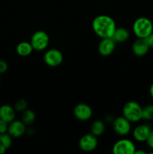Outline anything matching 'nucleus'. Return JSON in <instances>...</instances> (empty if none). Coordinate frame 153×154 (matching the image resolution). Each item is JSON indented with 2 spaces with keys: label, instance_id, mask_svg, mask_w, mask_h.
I'll return each mask as SVG.
<instances>
[{
  "label": "nucleus",
  "instance_id": "nucleus-1",
  "mask_svg": "<svg viewBox=\"0 0 153 154\" xmlns=\"http://www.w3.org/2000/svg\"><path fill=\"white\" fill-rule=\"evenodd\" d=\"M92 27L94 32L100 38H111L116 29L115 20L108 15H98L92 20Z\"/></svg>",
  "mask_w": 153,
  "mask_h": 154
},
{
  "label": "nucleus",
  "instance_id": "nucleus-2",
  "mask_svg": "<svg viewBox=\"0 0 153 154\" xmlns=\"http://www.w3.org/2000/svg\"><path fill=\"white\" fill-rule=\"evenodd\" d=\"M132 30L136 38H146L153 32V23L148 17H140L134 20Z\"/></svg>",
  "mask_w": 153,
  "mask_h": 154
},
{
  "label": "nucleus",
  "instance_id": "nucleus-3",
  "mask_svg": "<svg viewBox=\"0 0 153 154\" xmlns=\"http://www.w3.org/2000/svg\"><path fill=\"white\" fill-rule=\"evenodd\" d=\"M142 108L138 102L130 101L124 104L122 114L130 123H137L142 120Z\"/></svg>",
  "mask_w": 153,
  "mask_h": 154
},
{
  "label": "nucleus",
  "instance_id": "nucleus-4",
  "mask_svg": "<svg viewBox=\"0 0 153 154\" xmlns=\"http://www.w3.org/2000/svg\"><path fill=\"white\" fill-rule=\"evenodd\" d=\"M50 42V38L47 33L43 30H38L33 33L30 43L33 49L37 51H44L47 48Z\"/></svg>",
  "mask_w": 153,
  "mask_h": 154
},
{
  "label": "nucleus",
  "instance_id": "nucleus-5",
  "mask_svg": "<svg viewBox=\"0 0 153 154\" xmlns=\"http://www.w3.org/2000/svg\"><path fill=\"white\" fill-rule=\"evenodd\" d=\"M136 150V146L133 141L127 138L118 140L112 147L114 154H134Z\"/></svg>",
  "mask_w": 153,
  "mask_h": 154
},
{
  "label": "nucleus",
  "instance_id": "nucleus-6",
  "mask_svg": "<svg viewBox=\"0 0 153 154\" xmlns=\"http://www.w3.org/2000/svg\"><path fill=\"white\" fill-rule=\"evenodd\" d=\"M130 123H131L124 116H120L114 118L113 121L112 122V129L117 135L124 136L128 135L131 130Z\"/></svg>",
  "mask_w": 153,
  "mask_h": 154
},
{
  "label": "nucleus",
  "instance_id": "nucleus-7",
  "mask_svg": "<svg viewBox=\"0 0 153 154\" xmlns=\"http://www.w3.org/2000/svg\"><path fill=\"white\" fill-rule=\"evenodd\" d=\"M63 54L58 49H50L44 55V61L50 67H56L63 62Z\"/></svg>",
  "mask_w": 153,
  "mask_h": 154
},
{
  "label": "nucleus",
  "instance_id": "nucleus-8",
  "mask_svg": "<svg viewBox=\"0 0 153 154\" xmlns=\"http://www.w3.org/2000/svg\"><path fill=\"white\" fill-rule=\"evenodd\" d=\"M97 137L93 134H86L82 135L79 141V147L84 152H92L97 148Z\"/></svg>",
  "mask_w": 153,
  "mask_h": 154
},
{
  "label": "nucleus",
  "instance_id": "nucleus-9",
  "mask_svg": "<svg viewBox=\"0 0 153 154\" xmlns=\"http://www.w3.org/2000/svg\"><path fill=\"white\" fill-rule=\"evenodd\" d=\"M74 115L75 118L80 121H87L92 116V110L91 107L85 103H80L74 108Z\"/></svg>",
  "mask_w": 153,
  "mask_h": 154
},
{
  "label": "nucleus",
  "instance_id": "nucleus-10",
  "mask_svg": "<svg viewBox=\"0 0 153 154\" xmlns=\"http://www.w3.org/2000/svg\"><path fill=\"white\" fill-rule=\"evenodd\" d=\"M26 125L22 120H14L8 123V133L12 138H20L26 133Z\"/></svg>",
  "mask_w": 153,
  "mask_h": 154
},
{
  "label": "nucleus",
  "instance_id": "nucleus-11",
  "mask_svg": "<svg viewBox=\"0 0 153 154\" xmlns=\"http://www.w3.org/2000/svg\"><path fill=\"white\" fill-rule=\"evenodd\" d=\"M116 48V42L111 38H101L99 42L98 51L103 57H108L113 53Z\"/></svg>",
  "mask_w": 153,
  "mask_h": 154
},
{
  "label": "nucleus",
  "instance_id": "nucleus-12",
  "mask_svg": "<svg viewBox=\"0 0 153 154\" xmlns=\"http://www.w3.org/2000/svg\"><path fill=\"white\" fill-rule=\"evenodd\" d=\"M151 132V126L147 124H141L138 125L134 129L133 132H132V135H133L134 138L136 141L144 142V141H146Z\"/></svg>",
  "mask_w": 153,
  "mask_h": 154
},
{
  "label": "nucleus",
  "instance_id": "nucleus-13",
  "mask_svg": "<svg viewBox=\"0 0 153 154\" xmlns=\"http://www.w3.org/2000/svg\"><path fill=\"white\" fill-rule=\"evenodd\" d=\"M149 47L145 38H138L132 45V52L136 57H143L149 51Z\"/></svg>",
  "mask_w": 153,
  "mask_h": 154
},
{
  "label": "nucleus",
  "instance_id": "nucleus-14",
  "mask_svg": "<svg viewBox=\"0 0 153 154\" xmlns=\"http://www.w3.org/2000/svg\"><path fill=\"white\" fill-rule=\"evenodd\" d=\"M15 117H16V111L14 107L7 104L0 106V119L9 123L15 120Z\"/></svg>",
  "mask_w": 153,
  "mask_h": 154
},
{
  "label": "nucleus",
  "instance_id": "nucleus-15",
  "mask_svg": "<svg viewBox=\"0 0 153 154\" xmlns=\"http://www.w3.org/2000/svg\"><path fill=\"white\" fill-rule=\"evenodd\" d=\"M129 37H130V32L127 29L124 27H118V28L116 27L111 38L116 44L125 42L126 41L128 40Z\"/></svg>",
  "mask_w": 153,
  "mask_h": 154
},
{
  "label": "nucleus",
  "instance_id": "nucleus-16",
  "mask_svg": "<svg viewBox=\"0 0 153 154\" xmlns=\"http://www.w3.org/2000/svg\"><path fill=\"white\" fill-rule=\"evenodd\" d=\"M34 51L31 43L28 42H20L16 48V52L19 56L22 57H28Z\"/></svg>",
  "mask_w": 153,
  "mask_h": 154
},
{
  "label": "nucleus",
  "instance_id": "nucleus-17",
  "mask_svg": "<svg viewBox=\"0 0 153 154\" xmlns=\"http://www.w3.org/2000/svg\"><path fill=\"white\" fill-rule=\"evenodd\" d=\"M91 133L96 137L103 135L105 131V123L102 120H97L91 125Z\"/></svg>",
  "mask_w": 153,
  "mask_h": 154
},
{
  "label": "nucleus",
  "instance_id": "nucleus-18",
  "mask_svg": "<svg viewBox=\"0 0 153 154\" xmlns=\"http://www.w3.org/2000/svg\"><path fill=\"white\" fill-rule=\"evenodd\" d=\"M35 114L34 111L31 109H26L22 112V117L21 120L26 125V126H31L35 120Z\"/></svg>",
  "mask_w": 153,
  "mask_h": 154
},
{
  "label": "nucleus",
  "instance_id": "nucleus-19",
  "mask_svg": "<svg viewBox=\"0 0 153 154\" xmlns=\"http://www.w3.org/2000/svg\"><path fill=\"white\" fill-rule=\"evenodd\" d=\"M142 120L151 121L153 120V105L149 104L142 108Z\"/></svg>",
  "mask_w": 153,
  "mask_h": 154
},
{
  "label": "nucleus",
  "instance_id": "nucleus-20",
  "mask_svg": "<svg viewBox=\"0 0 153 154\" xmlns=\"http://www.w3.org/2000/svg\"><path fill=\"white\" fill-rule=\"evenodd\" d=\"M12 137L8 132L0 134V146L8 149L11 146Z\"/></svg>",
  "mask_w": 153,
  "mask_h": 154
},
{
  "label": "nucleus",
  "instance_id": "nucleus-21",
  "mask_svg": "<svg viewBox=\"0 0 153 154\" xmlns=\"http://www.w3.org/2000/svg\"><path fill=\"white\" fill-rule=\"evenodd\" d=\"M27 107H28V102H27V101L24 99H20L14 104V108L15 109L16 112L22 113V111L27 109Z\"/></svg>",
  "mask_w": 153,
  "mask_h": 154
},
{
  "label": "nucleus",
  "instance_id": "nucleus-22",
  "mask_svg": "<svg viewBox=\"0 0 153 154\" xmlns=\"http://www.w3.org/2000/svg\"><path fill=\"white\" fill-rule=\"evenodd\" d=\"M8 123L0 119V134L8 132Z\"/></svg>",
  "mask_w": 153,
  "mask_h": 154
},
{
  "label": "nucleus",
  "instance_id": "nucleus-23",
  "mask_svg": "<svg viewBox=\"0 0 153 154\" xmlns=\"http://www.w3.org/2000/svg\"><path fill=\"white\" fill-rule=\"evenodd\" d=\"M8 69V65L7 62L0 60V74H3L7 72Z\"/></svg>",
  "mask_w": 153,
  "mask_h": 154
},
{
  "label": "nucleus",
  "instance_id": "nucleus-24",
  "mask_svg": "<svg viewBox=\"0 0 153 154\" xmlns=\"http://www.w3.org/2000/svg\"><path fill=\"white\" fill-rule=\"evenodd\" d=\"M146 142L148 147H149L150 149H152V150H153V131L152 130V132H150L149 135H148V138L146 139Z\"/></svg>",
  "mask_w": 153,
  "mask_h": 154
},
{
  "label": "nucleus",
  "instance_id": "nucleus-25",
  "mask_svg": "<svg viewBox=\"0 0 153 154\" xmlns=\"http://www.w3.org/2000/svg\"><path fill=\"white\" fill-rule=\"evenodd\" d=\"M146 41L147 44H148L149 48H152L153 49V32L146 38Z\"/></svg>",
  "mask_w": 153,
  "mask_h": 154
},
{
  "label": "nucleus",
  "instance_id": "nucleus-26",
  "mask_svg": "<svg viewBox=\"0 0 153 154\" xmlns=\"http://www.w3.org/2000/svg\"><path fill=\"white\" fill-rule=\"evenodd\" d=\"M105 120H106V121L108 122V123H112L114 120V117H112V115H106Z\"/></svg>",
  "mask_w": 153,
  "mask_h": 154
},
{
  "label": "nucleus",
  "instance_id": "nucleus-27",
  "mask_svg": "<svg viewBox=\"0 0 153 154\" xmlns=\"http://www.w3.org/2000/svg\"><path fill=\"white\" fill-rule=\"evenodd\" d=\"M8 149L5 148L4 147H2V146H0V154H4L6 152Z\"/></svg>",
  "mask_w": 153,
  "mask_h": 154
},
{
  "label": "nucleus",
  "instance_id": "nucleus-28",
  "mask_svg": "<svg viewBox=\"0 0 153 154\" xmlns=\"http://www.w3.org/2000/svg\"><path fill=\"white\" fill-rule=\"evenodd\" d=\"M147 153L145 151V150H136L134 154H146Z\"/></svg>",
  "mask_w": 153,
  "mask_h": 154
},
{
  "label": "nucleus",
  "instance_id": "nucleus-29",
  "mask_svg": "<svg viewBox=\"0 0 153 154\" xmlns=\"http://www.w3.org/2000/svg\"><path fill=\"white\" fill-rule=\"evenodd\" d=\"M149 94L151 96V97L153 99V83L151 84L149 87Z\"/></svg>",
  "mask_w": 153,
  "mask_h": 154
},
{
  "label": "nucleus",
  "instance_id": "nucleus-30",
  "mask_svg": "<svg viewBox=\"0 0 153 154\" xmlns=\"http://www.w3.org/2000/svg\"><path fill=\"white\" fill-rule=\"evenodd\" d=\"M1 75V74H0ZM0 83H1V75H0Z\"/></svg>",
  "mask_w": 153,
  "mask_h": 154
}]
</instances>
